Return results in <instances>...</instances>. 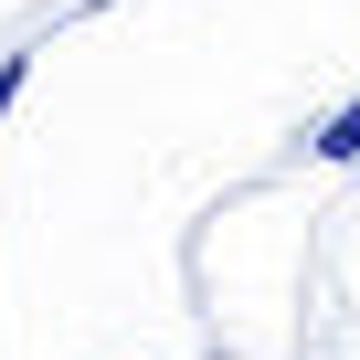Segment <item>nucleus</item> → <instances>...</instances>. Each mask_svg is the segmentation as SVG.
<instances>
[{"instance_id":"1","label":"nucleus","mask_w":360,"mask_h":360,"mask_svg":"<svg viewBox=\"0 0 360 360\" xmlns=\"http://www.w3.org/2000/svg\"><path fill=\"white\" fill-rule=\"evenodd\" d=\"M307 148H318V159H339V169H360V96H349L339 117H318V127H307Z\"/></svg>"},{"instance_id":"2","label":"nucleus","mask_w":360,"mask_h":360,"mask_svg":"<svg viewBox=\"0 0 360 360\" xmlns=\"http://www.w3.org/2000/svg\"><path fill=\"white\" fill-rule=\"evenodd\" d=\"M22 85H32V53H0V127H11V106H22Z\"/></svg>"}]
</instances>
